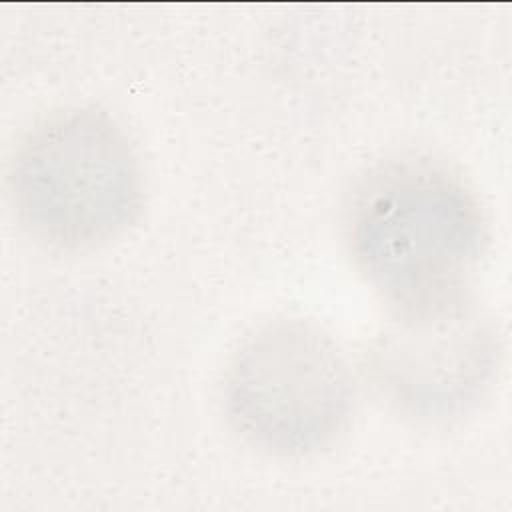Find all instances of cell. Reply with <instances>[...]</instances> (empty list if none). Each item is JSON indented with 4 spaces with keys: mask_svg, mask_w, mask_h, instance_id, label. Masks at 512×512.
<instances>
[{
    "mask_svg": "<svg viewBox=\"0 0 512 512\" xmlns=\"http://www.w3.org/2000/svg\"><path fill=\"white\" fill-rule=\"evenodd\" d=\"M344 238L388 310L426 308L468 296L488 224L458 170L430 154L402 152L376 160L352 182Z\"/></svg>",
    "mask_w": 512,
    "mask_h": 512,
    "instance_id": "cell-1",
    "label": "cell"
},
{
    "mask_svg": "<svg viewBox=\"0 0 512 512\" xmlns=\"http://www.w3.org/2000/svg\"><path fill=\"white\" fill-rule=\"evenodd\" d=\"M6 188L24 232L66 252L108 244L144 208L140 156L98 106H68L28 128L8 160Z\"/></svg>",
    "mask_w": 512,
    "mask_h": 512,
    "instance_id": "cell-2",
    "label": "cell"
},
{
    "mask_svg": "<svg viewBox=\"0 0 512 512\" xmlns=\"http://www.w3.org/2000/svg\"><path fill=\"white\" fill-rule=\"evenodd\" d=\"M356 380L336 340L312 322L270 320L228 360L224 408L252 448L298 458L332 444L348 426Z\"/></svg>",
    "mask_w": 512,
    "mask_h": 512,
    "instance_id": "cell-3",
    "label": "cell"
},
{
    "mask_svg": "<svg viewBox=\"0 0 512 512\" xmlns=\"http://www.w3.org/2000/svg\"><path fill=\"white\" fill-rule=\"evenodd\" d=\"M500 358V336L468 294L436 306L388 310L368 350V372L402 416L446 424L486 398Z\"/></svg>",
    "mask_w": 512,
    "mask_h": 512,
    "instance_id": "cell-4",
    "label": "cell"
}]
</instances>
